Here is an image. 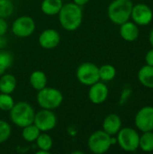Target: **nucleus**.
Masks as SVG:
<instances>
[{
	"mask_svg": "<svg viewBox=\"0 0 153 154\" xmlns=\"http://www.w3.org/2000/svg\"><path fill=\"white\" fill-rule=\"evenodd\" d=\"M58 17L59 22L64 30L74 32L80 27L83 22L82 7L73 2L63 4L58 14Z\"/></svg>",
	"mask_w": 153,
	"mask_h": 154,
	"instance_id": "obj_1",
	"label": "nucleus"
},
{
	"mask_svg": "<svg viewBox=\"0 0 153 154\" xmlns=\"http://www.w3.org/2000/svg\"><path fill=\"white\" fill-rule=\"evenodd\" d=\"M35 116L34 108L25 101L14 103L12 109L9 111L11 122L17 127L23 128L33 123Z\"/></svg>",
	"mask_w": 153,
	"mask_h": 154,
	"instance_id": "obj_2",
	"label": "nucleus"
},
{
	"mask_svg": "<svg viewBox=\"0 0 153 154\" xmlns=\"http://www.w3.org/2000/svg\"><path fill=\"white\" fill-rule=\"evenodd\" d=\"M133 6L132 0H114L107 7V16L112 23L121 25L131 18Z\"/></svg>",
	"mask_w": 153,
	"mask_h": 154,
	"instance_id": "obj_3",
	"label": "nucleus"
},
{
	"mask_svg": "<svg viewBox=\"0 0 153 154\" xmlns=\"http://www.w3.org/2000/svg\"><path fill=\"white\" fill-rule=\"evenodd\" d=\"M63 95L56 88L45 87L37 91L36 101L41 108L54 110L60 107L63 102Z\"/></svg>",
	"mask_w": 153,
	"mask_h": 154,
	"instance_id": "obj_4",
	"label": "nucleus"
},
{
	"mask_svg": "<svg viewBox=\"0 0 153 154\" xmlns=\"http://www.w3.org/2000/svg\"><path fill=\"white\" fill-rule=\"evenodd\" d=\"M112 145V136L106 134L104 130L95 131L87 139V147L92 153H106L109 151Z\"/></svg>",
	"mask_w": 153,
	"mask_h": 154,
	"instance_id": "obj_5",
	"label": "nucleus"
},
{
	"mask_svg": "<svg viewBox=\"0 0 153 154\" xmlns=\"http://www.w3.org/2000/svg\"><path fill=\"white\" fill-rule=\"evenodd\" d=\"M116 141L122 150L133 152L139 149L140 134L133 128L124 127L117 133Z\"/></svg>",
	"mask_w": 153,
	"mask_h": 154,
	"instance_id": "obj_6",
	"label": "nucleus"
},
{
	"mask_svg": "<svg viewBox=\"0 0 153 154\" xmlns=\"http://www.w3.org/2000/svg\"><path fill=\"white\" fill-rule=\"evenodd\" d=\"M76 77L80 84L89 87L100 80L99 69L95 63L83 62L77 68Z\"/></svg>",
	"mask_w": 153,
	"mask_h": 154,
	"instance_id": "obj_7",
	"label": "nucleus"
},
{
	"mask_svg": "<svg viewBox=\"0 0 153 154\" xmlns=\"http://www.w3.org/2000/svg\"><path fill=\"white\" fill-rule=\"evenodd\" d=\"M32 124L41 132L48 133L56 127L58 124V118L53 110L41 108L40 111L35 112Z\"/></svg>",
	"mask_w": 153,
	"mask_h": 154,
	"instance_id": "obj_8",
	"label": "nucleus"
},
{
	"mask_svg": "<svg viewBox=\"0 0 153 154\" xmlns=\"http://www.w3.org/2000/svg\"><path fill=\"white\" fill-rule=\"evenodd\" d=\"M36 28L34 20L29 15H22L17 17L11 26L14 35L19 38H27L31 36Z\"/></svg>",
	"mask_w": 153,
	"mask_h": 154,
	"instance_id": "obj_9",
	"label": "nucleus"
},
{
	"mask_svg": "<svg viewBox=\"0 0 153 154\" xmlns=\"http://www.w3.org/2000/svg\"><path fill=\"white\" fill-rule=\"evenodd\" d=\"M131 18L137 25H148L153 19L152 9L146 4L140 3L133 5L131 14Z\"/></svg>",
	"mask_w": 153,
	"mask_h": 154,
	"instance_id": "obj_10",
	"label": "nucleus"
},
{
	"mask_svg": "<svg viewBox=\"0 0 153 154\" xmlns=\"http://www.w3.org/2000/svg\"><path fill=\"white\" fill-rule=\"evenodd\" d=\"M134 124L142 133L153 131V106L142 107L135 116Z\"/></svg>",
	"mask_w": 153,
	"mask_h": 154,
	"instance_id": "obj_11",
	"label": "nucleus"
},
{
	"mask_svg": "<svg viewBox=\"0 0 153 154\" xmlns=\"http://www.w3.org/2000/svg\"><path fill=\"white\" fill-rule=\"evenodd\" d=\"M109 95V89L106 84L101 80L97 81L96 83L89 86L88 89V99L91 103L95 105H100L103 104L108 97Z\"/></svg>",
	"mask_w": 153,
	"mask_h": 154,
	"instance_id": "obj_12",
	"label": "nucleus"
},
{
	"mask_svg": "<svg viewBox=\"0 0 153 154\" xmlns=\"http://www.w3.org/2000/svg\"><path fill=\"white\" fill-rule=\"evenodd\" d=\"M38 42L40 46L45 50H52L56 48L60 42V32L52 28H48L43 30L38 38Z\"/></svg>",
	"mask_w": 153,
	"mask_h": 154,
	"instance_id": "obj_13",
	"label": "nucleus"
},
{
	"mask_svg": "<svg viewBox=\"0 0 153 154\" xmlns=\"http://www.w3.org/2000/svg\"><path fill=\"white\" fill-rule=\"evenodd\" d=\"M102 127L106 134L111 136H115L122 128V120L116 114H110L106 116L103 121Z\"/></svg>",
	"mask_w": 153,
	"mask_h": 154,
	"instance_id": "obj_14",
	"label": "nucleus"
},
{
	"mask_svg": "<svg viewBox=\"0 0 153 154\" xmlns=\"http://www.w3.org/2000/svg\"><path fill=\"white\" fill-rule=\"evenodd\" d=\"M120 36L126 42H134L139 37V28L138 25L133 23L127 21L120 25L119 30Z\"/></svg>",
	"mask_w": 153,
	"mask_h": 154,
	"instance_id": "obj_15",
	"label": "nucleus"
},
{
	"mask_svg": "<svg viewBox=\"0 0 153 154\" xmlns=\"http://www.w3.org/2000/svg\"><path fill=\"white\" fill-rule=\"evenodd\" d=\"M17 86V80L15 77L9 73H4L0 75V93L12 94Z\"/></svg>",
	"mask_w": 153,
	"mask_h": 154,
	"instance_id": "obj_16",
	"label": "nucleus"
},
{
	"mask_svg": "<svg viewBox=\"0 0 153 154\" xmlns=\"http://www.w3.org/2000/svg\"><path fill=\"white\" fill-rule=\"evenodd\" d=\"M29 82L31 87L34 90L39 91L47 86L48 79L45 72H43L42 70H34L31 73L29 77Z\"/></svg>",
	"mask_w": 153,
	"mask_h": 154,
	"instance_id": "obj_17",
	"label": "nucleus"
},
{
	"mask_svg": "<svg viewBox=\"0 0 153 154\" xmlns=\"http://www.w3.org/2000/svg\"><path fill=\"white\" fill-rule=\"evenodd\" d=\"M63 4L62 0H42L41 4V10L46 15H58Z\"/></svg>",
	"mask_w": 153,
	"mask_h": 154,
	"instance_id": "obj_18",
	"label": "nucleus"
},
{
	"mask_svg": "<svg viewBox=\"0 0 153 154\" xmlns=\"http://www.w3.org/2000/svg\"><path fill=\"white\" fill-rule=\"evenodd\" d=\"M138 79L142 85L148 88H153V66L145 65L138 72Z\"/></svg>",
	"mask_w": 153,
	"mask_h": 154,
	"instance_id": "obj_19",
	"label": "nucleus"
},
{
	"mask_svg": "<svg viewBox=\"0 0 153 154\" xmlns=\"http://www.w3.org/2000/svg\"><path fill=\"white\" fill-rule=\"evenodd\" d=\"M35 143H36V145L39 150L45 152L47 154L50 153V152L53 146L52 137L45 132H41L40 134V135L36 139Z\"/></svg>",
	"mask_w": 153,
	"mask_h": 154,
	"instance_id": "obj_20",
	"label": "nucleus"
},
{
	"mask_svg": "<svg viewBox=\"0 0 153 154\" xmlns=\"http://www.w3.org/2000/svg\"><path fill=\"white\" fill-rule=\"evenodd\" d=\"M22 129V137L27 143H35L36 139L41 133L33 124L26 125Z\"/></svg>",
	"mask_w": 153,
	"mask_h": 154,
	"instance_id": "obj_21",
	"label": "nucleus"
},
{
	"mask_svg": "<svg viewBox=\"0 0 153 154\" xmlns=\"http://www.w3.org/2000/svg\"><path fill=\"white\" fill-rule=\"evenodd\" d=\"M99 69V79L103 82H109L116 76V69L111 64H104Z\"/></svg>",
	"mask_w": 153,
	"mask_h": 154,
	"instance_id": "obj_22",
	"label": "nucleus"
},
{
	"mask_svg": "<svg viewBox=\"0 0 153 154\" xmlns=\"http://www.w3.org/2000/svg\"><path fill=\"white\" fill-rule=\"evenodd\" d=\"M14 56L13 54L5 51V49L0 50V75L5 73L13 65Z\"/></svg>",
	"mask_w": 153,
	"mask_h": 154,
	"instance_id": "obj_23",
	"label": "nucleus"
},
{
	"mask_svg": "<svg viewBox=\"0 0 153 154\" xmlns=\"http://www.w3.org/2000/svg\"><path fill=\"white\" fill-rule=\"evenodd\" d=\"M139 148L145 152H153V133L152 131L144 132L142 135H140L139 141Z\"/></svg>",
	"mask_w": 153,
	"mask_h": 154,
	"instance_id": "obj_24",
	"label": "nucleus"
},
{
	"mask_svg": "<svg viewBox=\"0 0 153 154\" xmlns=\"http://www.w3.org/2000/svg\"><path fill=\"white\" fill-rule=\"evenodd\" d=\"M14 11V5L12 0H0V17L8 18Z\"/></svg>",
	"mask_w": 153,
	"mask_h": 154,
	"instance_id": "obj_25",
	"label": "nucleus"
},
{
	"mask_svg": "<svg viewBox=\"0 0 153 154\" xmlns=\"http://www.w3.org/2000/svg\"><path fill=\"white\" fill-rule=\"evenodd\" d=\"M14 99L11 94L0 93V110L9 112L14 105Z\"/></svg>",
	"mask_w": 153,
	"mask_h": 154,
	"instance_id": "obj_26",
	"label": "nucleus"
},
{
	"mask_svg": "<svg viewBox=\"0 0 153 154\" xmlns=\"http://www.w3.org/2000/svg\"><path fill=\"white\" fill-rule=\"evenodd\" d=\"M12 134V127L10 124L5 120H0V144L9 140Z\"/></svg>",
	"mask_w": 153,
	"mask_h": 154,
	"instance_id": "obj_27",
	"label": "nucleus"
},
{
	"mask_svg": "<svg viewBox=\"0 0 153 154\" xmlns=\"http://www.w3.org/2000/svg\"><path fill=\"white\" fill-rule=\"evenodd\" d=\"M8 31V23L5 18L0 17V36L5 35Z\"/></svg>",
	"mask_w": 153,
	"mask_h": 154,
	"instance_id": "obj_28",
	"label": "nucleus"
},
{
	"mask_svg": "<svg viewBox=\"0 0 153 154\" xmlns=\"http://www.w3.org/2000/svg\"><path fill=\"white\" fill-rule=\"evenodd\" d=\"M145 62L147 65L153 66V48L150 50L145 55Z\"/></svg>",
	"mask_w": 153,
	"mask_h": 154,
	"instance_id": "obj_29",
	"label": "nucleus"
},
{
	"mask_svg": "<svg viewBox=\"0 0 153 154\" xmlns=\"http://www.w3.org/2000/svg\"><path fill=\"white\" fill-rule=\"evenodd\" d=\"M132 94V90H131V88H126V89H124V91H123V93H122V97H121V102L123 103V102H124L128 97H129V96Z\"/></svg>",
	"mask_w": 153,
	"mask_h": 154,
	"instance_id": "obj_30",
	"label": "nucleus"
},
{
	"mask_svg": "<svg viewBox=\"0 0 153 154\" xmlns=\"http://www.w3.org/2000/svg\"><path fill=\"white\" fill-rule=\"evenodd\" d=\"M7 45V40L5 37V35L0 36V50H3L6 47Z\"/></svg>",
	"mask_w": 153,
	"mask_h": 154,
	"instance_id": "obj_31",
	"label": "nucleus"
},
{
	"mask_svg": "<svg viewBox=\"0 0 153 154\" xmlns=\"http://www.w3.org/2000/svg\"><path fill=\"white\" fill-rule=\"evenodd\" d=\"M88 2H89V0H73V3H75L76 5H78L81 7L86 5Z\"/></svg>",
	"mask_w": 153,
	"mask_h": 154,
	"instance_id": "obj_32",
	"label": "nucleus"
},
{
	"mask_svg": "<svg viewBox=\"0 0 153 154\" xmlns=\"http://www.w3.org/2000/svg\"><path fill=\"white\" fill-rule=\"evenodd\" d=\"M149 42H150L151 47L153 48V28L151 29V31L150 32V34H149Z\"/></svg>",
	"mask_w": 153,
	"mask_h": 154,
	"instance_id": "obj_33",
	"label": "nucleus"
},
{
	"mask_svg": "<svg viewBox=\"0 0 153 154\" xmlns=\"http://www.w3.org/2000/svg\"><path fill=\"white\" fill-rule=\"evenodd\" d=\"M62 1H63V2H64V1H69V0H62Z\"/></svg>",
	"mask_w": 153,
	"mask_h": 154,
	"instance_id": "obj_34",
	"label": "nucleus"
}]
</instances>
